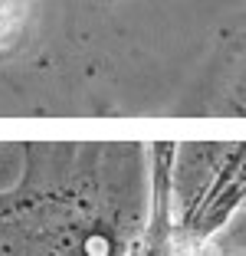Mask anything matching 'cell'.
Returning a JSON list of instances; mask_svg holds the SVG:
<instances>
[{"label":"cell","instance_id":"1","mask_svg":"<svg viewBox=\"0 0 246 256\" xmlns=\"http://www.w3.org/2000/svg\"><path fill=\"white\" fill-rule=\"evenodd\" d=\"M243 144L226 148L214 174H197L184 197V214H174V253L197 256L210 246L216 230H224L243 204Z\"/></svg>","mask_w":246,"mask_h":256}]
</instances>
